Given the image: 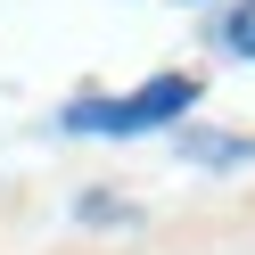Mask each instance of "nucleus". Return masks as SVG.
<instances>
[{"instance_id":"f257e3e1","label":"nucleus","mask_w":255,"mask_h":255,"mask_svg":"<svg viewBox=\"0 0 255 255\" xmlns=\"http://www.w3.org/2000/svg\"><path fill=\"white\" fill-rule=\"evenodd\" d=\"M198 107V74H156L140 91H116V99H74L66 107V132H107V140H132V132H165L173 116Z\"/></svg>"},{"instance_id":"f03ea898","label":"nucleus","mask_w":255,"mask_h":255,"mask_svg":"<svg viewBox=\"0 0 255 255\" xmlns=\"http://www.w3.org/2000/svg\"><path fill=\"white\" fill-rule=\"evenodd\" d=\"M222 41H231V50H239V58H255V0H247V8H239V17H231V25H222Z\"/></svg>"}]
</instances>
